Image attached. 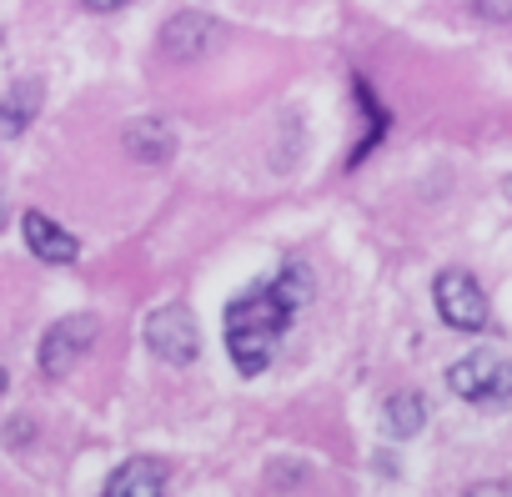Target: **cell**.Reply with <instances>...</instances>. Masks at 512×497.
Returning a JSON list of instances; mask_svg holds the SVG:
<instances>
[{
  "instance_id": "3",
  "label": "cell",
  "mask_w": 512,
  "mask_h": 497,
  "mask_svg": "<svg viewBox=\"0 0 512 497\" xmlns=\"http://www.w3.org/2000/svg\"><path fill=\"white\" fill-rule=\"evenodd\" d=\"M96 337H101V322H96L91 312H71V317H61V322L46 327L41 352H36V367H41L46 377H66V372L91 352Z\"/></svg>"
},
{
  "instance_id": "10",
  "label": "cell",
  "mask_w": 512,
  "mask_h": 497,
  "mask_svg": "<svg viewBox=\"0 0 512 497\" xmlns=\"http://www.w3.org/2000/svg\"><path fill=\"white\" fill-rule=\"evenodd\" d=\"M382 427H387V437H397V442L417 437V432L427 427V402H422V392H392L387 407H382Z\"/></svg>"
},
{
  "instance_id": "5",
  "label": "cell",
  "mask_w": 512,
  "mask_h": 497,
  "mask_svg": "<svg viewBox=\"0 0 512 497\" xmlns=\"http://www.w3.org/2000/svg\"><path fill=\"white\" fill-rule=\"evenodd\" d=\"M146 347L171 362V367H191L196 352H201V332H196V317L181 307V302H166L146 317Z\"/></svg>"
},
{
  "instance_id": "4",
  "label": "cell",
  "mask_w": 512,
  "mask_h": 497,
  "mask_svg": "<svg viewBox=\"0 0 512 497\" xmlns=\"http://www.w3.org/2000/svg\"><path fill=\"white\" fill-rule=\"evenodd\" d=\"M432 302H437L442 322L457 327V332H482L487 317H492V312H487V292H482L477 277L462 272V267H452V272H442V277L432 282Z\"/></svg>"
},
{
  "instance_id": "6",
  "label": "cell",
  "mask_w": 512,
  "mask_h": 497,
  "mask_svg": "<svg viewBox=\"0 0 512 497\" xmlns=\"http://www.w3.org/2000/svg\"><path fill=\"white\" fill-rule=\"evenodd\" d=\"M216 41H221V26H216L211 16L181 11V16H171L166 31H161V56H171V61H201Z\"/></svg>"
},
{
  "instance_id": "1",
  "label": "cell",
  "mask_w": 512,
  "mask_h": 497,
  "mask_svg": "<svg viewBox=\"0 0 512 497\" xmlns=\"http://www.w3.org/2000/svg\"><path fill=\"white\" fill-rule=\"evenodd\" d=\"M307 297H312V277H307V267L292 262L226 307V352L241 377H256L272 367V357H277L282 337L292 332L297 312L307 307Z\"/></svg>"
},
{
  "instance_id": "9",
  "label": "cell",
  "mask_w": 512,
  "mask_h": 497,
  "mask_svg": "<svg viewBox=\"0 0 512 497\" xmlns=\"http://www.w3.org/2000/svg\"><path fill=\"white\" fill-rule=\"evenodd\" d=\"M121 141H126V151H131L136 161H146V166L171 161V151H176V131H171L161 116H136V121H126Z\"/></svg>"
},
{
  "instance_id": "11",
  "label": "cell",
  "mask_w": 512,
  "mask_h": 497,
  "mask_svg": "<svg viewBox=\"0 0 512 497\" xmlns=\"http://www.w3.org/2000/svg\"><path fill=\"white\" fill-rule=\"evenodd\" d=\"M36 111H41V86L36 81H16L6 96H0V136H21Z\"/></svg>"
},
{
  "instance_id": "12",
  "label": "cell",
  "mask_w": 512,
  "mask_h": 497,
  "mask_svg": "<svg viewBox=\"0 0 512 497\" xmlns=\"http://www.w3.org/2000/svg\"><path fill=\"white\" fill-rule=\"evenodd\" d=\"M472 11L482 21H512V0H472Z\"/></svg>"
},
{
  "instance_id": "13",
  "label": "cell",
  "mask_w": 512,
  "mask_h": 497,
  "mask_svg": "<svg viewBox=\"0 0 512 497\" xmlns=\"http://www.w3.org/2000/svg\"><path fill=\"white\" fill-rule=\"evenodd\" d=\"M86 11H121V6H131V0H81Z\"/></svg>"
},
{
  "instance_id": "8",
  "label": "cell",
  "mask_w": 512,
  "mask_h": 497,
  "mask_svg": "<svg viewBox=\"0 0 512 497\" xmlns=\"http://www.w3.org/2000/svg\"><path fill=\"white\" fill-rule=\"evenodd\" d=\"M166 492V467L156 457H126L106 477V497H161Z\"/></svg>"
},
{
  "instance_id": "14",
  "label": "cell",
  "mask_w": 512,
  "mask_h": 497,
  "mask_svg": "<svg viewBox=\"0 0 512 497\" xmlns=\"http://www.w3.org/2000/svg\"><path fill=\"white\" fill-rule=\"evenodd\" d=\"M502 191H507V196H512V176H507V181H502Z\"/></svg>"
},
{
  "instance_id": "2",
  "label": "cell",
  "mask_w": 512,
  "mask_h": 497,
  "mask_svg": "<svg viewBox=\"0 0 512 497\" xmlns=\"http://www.w3.org/2000/svg\"><path fill=\"white\" fill-rule=\"evenodd\" d=\"M447 387L482 412H497L512 402V362L502 352H467L447 367Z\"/></svg>"
},
{
  "instance_id": "7",
  "label": "cell",
  "mask_w": 512,
  "mask_h": 497,
  "mask_svg": "<svg viewBox=\"0 0 512 497\" xmlns=\"http://www.w3.org/2000/svg\"><path fill=\"white\" fill-rule=\"evenodd\" d=\"M21 231H26V246H31V252H36L41 262H56V267H66V262H76V257H81L76 236H71L61 221L41 216V211H26Z\"/></svg>"
},
{
  "instance_id": "15",
  "label": "cell",
  "mask_w": 512,
  "mask_h": 497,
  "mask_svg": "<svg viewBox=\"0 0 512 497\" xmlns=\"http://www.w3.org/2000/svg\"><path fill=\"white\" fill-rule=\"evenodd\" d=\"M0 392H6V367H0Z\"/></svg>"
},
{
  "instance_id": "16",
  "label": "cell",
  "mask_w": 512,
  "mask_h": 497,
  "mask_svg": "<svg viewBox=\"0 0 512 497\" xmlns=\"http://www.w3.org/2000/svg\"><path fill=\"white\" fill-rule=\"evenodd\" d=\"M0 221H6V196H0Z\"/></svg>"
}]
</instances>
